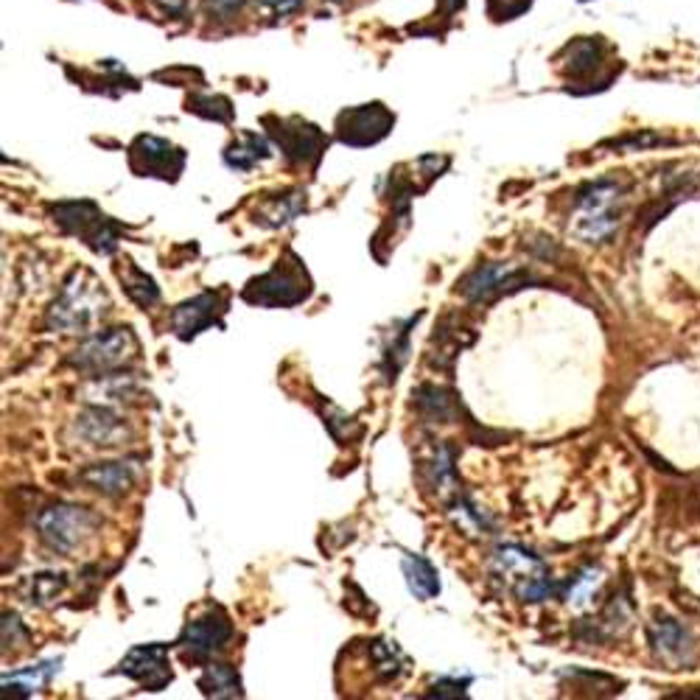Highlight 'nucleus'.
Returning a JSON list of instances; mask_svg holds the SVG:
<instances>
[{
	"mask_svg": "<svg viewBox=\"0 0 700 700\" xmlns=\"http://www.w3.org/2000/svg\"><path fill=\"white\" fill-rule=\"evenodd\" d=\"M76 432L93 445H115L119 434L124 432V421L110 406H87L79 415Z\"/></svg>",
	"mask_w": 700,
	"mask_h": 700,
	"instance_id": "nucleus-20",
	"label": "nucleus"
},
{
	"mask_svg": "<svg viewBox=\"0 0 700 700\" xmlns=\"http://www.w3.org/2000/svg\"><path fill=\"white\" fill-rule=\"evenodd\" d=\"M423 320V311H418L415 317H410L406 322L392 328V337L390 342L384 344V353H381V373H384L387 384H395L398 373L404 370V364L410 362V353H412V328Z\"/></svg>",
	"mask_w": 700,
	"mask_h": 700,
	"instance_id": "nucleus-19",
	"label": "nucleus"
},
{
	"mask_svg": "<svg viewBox=\"0 0 700 700\" xmlns=\"http://www.w3.org/2000/svg\"><path fill=\"white\" fill-rule=\"evenodd\" d=\"M370 661H373L375 681L392 683L410 670V661L401 653V647L390 639H373L370 641Z\"/></svg>",
	"mask_w": 700,
	"mask_h": 700,
	"instance_id": "nucleus-25",
	"label": "nucleus"
},
{
	"mask_svg": "<svg viewBox=\"0 0 700 700\" xmlns=\"http://www.w3.org/2000/svg\"><path fill=\"white\" fill-rule=\"evenodd\" d=\"M79 480L84 485H90L93 491L104 493V496H119L126 487L135 482V465L132 463H99L90 465L87 471L79 474Z\"/></svg>",
	"mask_w": 700,
	"mask_h": 700,
	"instance_id": "nucleus-21",
	"label": "nucleus"
},
{
	"mask_svg": "<svg viewBox=\"0 0 700 700\" xmlns=\"http://www.w3.org/2000/svg\"><path fill=\"white\" fill-rule=\"evenodd\" d=\"M137 350L141 344H137L132 328H107L79 344L68 364L82 373H107V370L124 368L132 359H137Z\"/></svg>",
	"mask_w": 700,
	"mask_h": 700,
	"instance_id": "nucleus-8",
	"label": "nucleus"
},
{
	"mask_svg": "<svg viewBox=\"0 0 700 700\" xmlns=\"http://www.w3.org/2000/svg\"><path fill=\"white\" fill-rule=\"evenodd\" d=\"M110 295L93 269L73 267L45 315V326L62 333H90L107 317Z\"/></svg>",
	"mask_w": 700,
	"mask_h": 700,
	"instance_id": "nucleus-1",
	"label": "nucleus"
},
{
	"mask_svg": "<svg viewBox=\"0 0 700 700\" xmlns=\"http://www.w3.org/2000/svg\"><path fill=\"white\" fill-rule=\"evenodd\" d=\"M126 157H130V172L135 177H152L163 179V183H177L188 163L185 148L157 135H137L126 148Z\"/></svg>",
	"mask_w": 700,
	"mask_h": 700,
	"instance_id": "nucleus-10",
	"label": "nucleus"
},
{
	"mask_svg": "<svg viewBox=\"0 0 700 700\" xmlns=\"http://www.w3.org/2000/svg\"><path fill=\"white\" fill-rule=\"evenodd\" d=\"M115 275H119V280L124 284V291L126 297H130L132 303L141 306L143 311L148 309V306H155L157 300H161V289H157L155 278L152 275L143 272L141 267H137L132 258H124L121 264H115Z\"/></svg>",
	"mask_w": 700,
	"mask_h": 700,
	"instance_id": "nucleus-22",
	"label": "nucleus"
},
{
	"mask_svg": "<svg viewBox=\"0 0 700 700\" xmlns=\"http://www.w3.org/2000/svg\"><path fill=\"white\" fill-rule=\"evenodd\" d=\"M647 641H650V650H653L656 659L670 667V670H681V667L694 661L692 630L683 628L676 619L661 617L647 625Z\"/></svg>",
	"mask_w": 700,
	"mask_h": 700,
	"instance_id": "nucleus-16",
	"label": "nucleus"
},
{
	"mask_svg": "<svg viewBox=\"0 0 700 700\" xmlns=\"http://www.w3.org/2000/svg\"><path fill=\"white\" fill-rule=\"evenodd\" d=\"M665 143H672V137H661L653 135V132H641V135H628V137H619V141H611L608 146H617V148H647V146H665Z\"/></svg>",
	"mask_w": 700,
	"mask_h": 700,
	"instance_id": "nucleus-32",
	"label": "nucleus"
},
{
	"mask_svg": "<svg viewBox=\"0 0 700 700\" xmlns=\"http://www.w3.org/2000/svg\"><path fill=\"white\" fill-rule=\"evenodd\" d=\"M493 577L505 583L522 603H544L560 597V583L535 553L518 544H502L493 553Z\"/></svg>",
	"mask_w": 700,
	"mask_h": 700,
	"instance_id": "nucleus-4",
	"label": "nucleus"
},
{
	"mask_svg": "<svg viewBox=\"0 0 700 700\" xmlns=\"http://www.w3.org/2000/svg\"><path fill=\"white\" fill-rule=\"evenodd\" d=\"M580 3H586V0H580Z\"/></svg>",
	"mask_w": 700,
	"mask_h": 700,
	"instance_id": "nucleus-37",
	"label": "nucleus"
},
{
	"mask_svg": "<svg viewBox=\"0 0 700 700\" xmlns=\"http://www.w3.org/2000/svg\"><path fill=\"white\" fill-rule=\"evenodd\" d=\"M185 110L199 115V119L219 121V124H230L233 121V104L225 95H191L188 102H185Z\"/></svg>",
	"mask_w": 700,
	"mask_h": 700,
	"instance_id": "nucleus-28",
	"label": "nucleus"
},
{
	"mask_svg": "<svg viewBox=\"0 0 700 700\" xmlns=\"http://www.w3.org/2000/svg\"><path fill=\"white\" fill-rule=\"evenodd\" d=\"M471 681L474 678L465 676V678H454V676H445V678H437V681L429 687L426 698H463L465 689L471 687Z\"/></svg>",
	"mask_w": 700,
	"mask_h": 700,
	"instance_id": "nucleus-31",
	"label": "nucleus"
},
{
	"mask_svg": "<svg viewBox=\"0 0 700 700\" xmlns=\"http://www.w3.org/2000/svg\"><path fill=\"white\" fill-rule=\"evenodd\" d=\"M62 659L45 661V665H37L31 670L12 672V676H3V694H34L37 689L48 687L51 676L60 672Z\"/></svg>",
	"mask_w": 700,
	"mask_h": 700,
	"instance_id": "nucleus-26",
	"label": "nucleus"
},
{
	"mask_svg": "<svg viewBox=\"0 0 700 700\" xmlns=\"http://www.w3.org/2000/svg\"><path fill=\"white\" fill-rule=\"evenodd\" d=\"M401 569H404L406 577V588L415 599L426 603V599H434L440 594V575L432 564H429L423 555H412L406 553L404 560H401Z\"/></svg>",
	"mask_w": 700,
	"mask_h": 700,
	"instance_id": "nucleus-23",
	"label": "nucleus"
},
{
	"mask_svg": "<svg viewBox=\"0 0 700 700\" xmlns=\"http://www.w3.org/2000/svg\"><path fill=\"white\" fill-rule=\"evenodd\" d=\"M68 586L65 575H54V572H42V575H31L29 580V603L34 606H45L48 599H54L62 588Z\"/></svg>",
	"mask_w": 700,
	"mask_h": 700,
	"instance_id": "nucleus-29",
	"label": "nucleus"
},
{
	"mask_svg": "<svg viewBox=\"0 0 700 700\" xmlns=\"http://www.w3.org/2000/svg\"><path fill=\"white\" fill-rule=\"evenodd\" d=\"M300 214H306V194L300 188H291L284 194L264 196L261 205L256 208V225L278 230V227L295 222Z\"/></svg>",
	"mask_w": 700,
	"mask_h": 700,
	"instance_id": "nucleus-17",
	"label": "nucleus"
},
{
	"mask_svg": "<svg viewBox=\"0 0 700 700\" xmlns=\"http://www.w3.org/2000/svg\"><path fill=\"white\" fill-rule=\"evenodd\" d=\"M244 3H247V0H205V9H208L214 18L230 20L233 14L241 12Z\"/></svg>",
	"mask_w": 700,
	"mask_h": 700,
	"instance_id": "nucleus-33",
	"label": "nucleus"
},
{
	"mask_svg": "<svg viewBox=\"0 0 700 700\" xmlns=\"http://www.w3.org/2000/svg\"><path fill=\"white\" fill-rule=\"evenodd\" d=\"M54 222L65 236L79 238L95 256H115L121 238L130 230L121 222L110 219L93 199H65V203L48 205Z\"/></svg>",
	"mask_w": 700,
	"mask_h": 700,
	"instance_id": "nucleus-5",
	"label": "nucleus"
},
{
	"mask_svg": "<svg viewBox=\"0 0 700 700\" xmlns=\"http://www.w3.org/2000/svg\"><path fill=\"white\" fill-rule=\"evenodd\" d=\"M529 7H533V0H487V18L505 23V20L522 18Z\"/></svg>",
	"mask_w": 700,
	"mask_h": 700,
	"instance_id": "nucleus-30",
	"label": "nucleus"
},
{
	"mask_svg": "<svg viewBox=\"0 0 700 700\" xmlns=\"http://www.w3.org/2000/svg\"><path fill=\"white\" fill-rule=\"evenodd\" d=\"M185 3H188V0H157V7H161L166 14H183Z\"/></svg>",
	"mask_w": 700,
	"mask_h": 700,
	"instance_id": "nucleus-36",
	"label": "nucleus"
},
{
	"mask_svg": "<svg viewBox=\"0 0 700 700\" xmlns=\"http://www.w3.org/2000/svg\"><path fill=\"white\" fill-rule=\"evenodd\" d=\"M628 205V185L619 179H597L577 191L569 230L588 244L608 241L617 233Z\"/></svg>",
	"mask_w": 700,
	"mask_h": 700,
	"instance_id": "nucleus-2",
	"label": "nucleus"
},
{
	"mask_svg": "<svg viewBox=\"0 0 700 700\" xmlns=\"http://www.w3.org/2000/svg\"><path fill=\"white\" fill-rule=\"evenodd\" d=\"M37 535L56 555H73L99 529V516L79 505H51L37 516Z\"/></svg>",
	"mask_w": 700,
	"mask_h": 700,
	"instance_id": "nucleus-6",
	"label": "nucleus"
},
{
	"mask_svg": "<svg viewBox=\"0 0 700 700\" xmlns=\"http://www.w3.org/2000/svg\"><path fill=\"white\" fill-rule=\"evenodd\" d=\"M269 9H272L278 18H286V14H295L297 9L303 7V0H264Z\"/></svg>",
	"mask_w": 700,
	"mask_h": 700,
	"instance_id": "nucleus-34",
	"label": "nucleus"
},
{
	"mask_svg": "<svg viewBox=\"0 0 700 700\" xmlns=\"http://www.w3.org/2000/svg\"><path fill=\"white\" fill-rule=\"evenodd\" d=\"M196 687L203 689L205 698H244L241 676H238L236 667H230V665H216V661H208L203 676L196 678Z\"/></svg>",
	"mask_w": 700,
	"mask_h": 700,
	"instance_id": "nucleus-24",
	"label": "nucleus"
},
{
	"mask_svg": "<svg viewBox=\"0 0 700 700\" xmlns=\"http://www.w3.org/2000/svg\"><path fill=\"white\" fill-rule=\"evenodd\" d=\"M269 157H272V146H269L267 137L247 130L222 152V161H225V166L233 168V172H253L258 163L269 161Z\"/></svg>",
	"mask_w": 700,
	"mask_h": 700,
	"instance_id": "nucleus-18",
	"label": "nucleus"
},
{
	"mask_svg": "<svg viewBox=\"0 0 700 700\" xmlns=\"http://www.w3.org/2000/svg\"><path fill=\"white\" fill-rule=\"evenodd\" d=\"M261 124L267 126V135L278 143L291 166H306L309 172H317L328 148V137L322 135L320 126L303 119H278V115H264Z\"/></svg>",
	"mask_w": 700,
	"mask_h": 700,
	"instance_id": "nucleus-7",
	"label": "nucleus"
},
{
	"mask_svg": "<svg viewBox=\"0 0 700 700\" xmlns=\"http://www.w3.org/2000/svg\"><path fill=\"white\" fill-rule=\"evenodd\" d=\"M233 639V622L222 608H210L205 617L194 619L179 634L177 647L185 653V659L196 665H208L214 656L225 653Z\"/></svg>",
	"mask_w": 700,
	"mask_h": 700,
	"instance_id": "nucleus-11",
	"label": "nucleus"
},
{
	"mask_svg": "<svg viewBox=\"0 0 700 700\" xmlns=\"http://www.w3.org/2000/svg\"><path fill=\"white\" fill-rule=\"evenodd\" d=\"M529 284H538V278L527 272V269H518L513 264L502 261H485L476 264L469 275L457 284L460 295L469 300V303H493L498 297L513 295V291L524 289Z\"/></svg>",
	"mask_w": 700,
	"mask_h": 700,
	"instance_id": "nucleus-9",
	"label": "nucleus"
},
{
	"mask_svg": "<svg viewBox=\"0 0 700 700\" xmlns=\"http://www.w3.org/2000/svg\"><path fill=\"white\" fill-rule=\"evenodd\" d=\"M395 126V115L384 107L381 102L359 104V107H348L337 115V141L344 146L364 148L375 146L384 141Z\"/></svg>",
	"mask_w": 700,
	"mask_h": 700,
	"instance_id": "nucleus-12",
	"label": "nucleus"
},
{
	"mask_svg": "<svg viewBox=\"0 0 700 700\" xmlns=\"http://www.w3.org/2000/svg\"><path fill=\"white\" fill-rule=\"evenodd\" d=\"M227 303H230V291L227 289H208L199 291L196 297L179 303L172 315V331L177 333V339L191 342L196 339L205 328L216 326L225 328V315Z\"/></svg>",
	"mask_w": 700,
	"mask_h": 700,
	"instance_id": "nucleus-13",
	"label": "nucleus"
},
{
	"mask_svg": "<svg viewBox=\"0 0 700 700\" xmlns=\"http://www.w3.org/2000/svg\"><path fill=\"white\" fill-rule=\"evenodd\" d=\"M603 586V569L597 566H586V569L577 572L569 583H560V597L566 599L572 608H586L591 603V597L597 594V588Z\"/></svg>",
	"mask_w": 700,
	"mask_h": 700,
	"instance_id": "nucleus-27",
	"label": "nucleus"
},
{
	"mask_svg": "<svg viewBox=\"0 0 700 700\" xmlns=\"http://www.w3.org/2000/svg\"><path fill=\"white\" fill-rule=\"evenodd\" d=\"M606 54L608 45L603 42V37H577L575 42H569L558 54V71L564 73L566 82L580 84L597 79L603 87H608L611 79L599 76L603 68H606Z\"/></svg>",
	"mask_w": 700,
	"mask_h": 700,
	"instance_id": "nucleus-15",
	"label": "nucleus"
},
{
	"mask_svg": "<svg viewBox=\"0 0 700 700\" xmlns=\"http://www.w3.org/2000/svg\"><path fill=\"white\" fill-rule=\"evenodd\" d=\"M440 3V14L443 18H452V14H457L460 9L465 7V0H437Z\"/></svg>",
	"mask_w": 700,
	"mask_h": 700,
	"instance_id": "nucleus-35",
	"label": "nucleus"
},
{
	"mask_svg": "<svg viewBox=\"0 0 700 700\" xmlns=\"http://www.w3.org/2000/svg\"><path fill=\"white\" fill-rule=\"evenodd\" d=\"M113 676H126L148 692H161L174 681L172 665H168V645L155 641V645L132 647L119 665V670H113Z\"/></svg>",
	"mask_w": 700,
	"mask_h": 700,
	"instance_id": "nucleus-14",
	"label": "nucleus"
},
{
	"mask_svg": "<svg viewBox=\"0 0 700 700\" xmlns=\"http://www.w3.org/2000/svg\"><path fill=\"white\" fill-rule=\"evenodd\" d=\"M315 291L303 258L295 249H286L284 258L272 264V269L249 280L241 289V300L258 309H291L306 303Z\"/></svg>",
	"mask_w": 700,
	"mask_h": 700,
	"instance_id": "nucleus-3",
	"label": "nucleus"
}]
</instances>
